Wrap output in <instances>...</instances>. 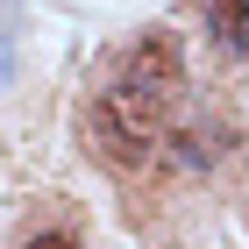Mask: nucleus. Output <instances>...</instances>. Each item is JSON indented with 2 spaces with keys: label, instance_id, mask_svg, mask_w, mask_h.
<instances>
[{
  "label": "nucleus",
  "instance_id": "f03ea898",
  "mask_svg": "<svg viewBox=\"0 0 249 249\" xmlns=\"http://www.w3.org/2000/svg\"><path fill=\"white\" fill-rule=\"evenodd\" d=\"M221 57H249V0H192Z\"/></svg>",
  "mask_w": 249,
  "mask_h": 249
},
{
  "label": "nucleus",
  "instance_id": "7ed1b4c3",
  "mask_svg": "<svg viewBox=\"0 0 249 249\" xmlns=\"http://www.w3.org/2000/svg\"><path fill=\"white\" fill-rule=\"evenodd\" d=\"M15 78V29H0V86Z\"/></svg>",
  "mask_w": 249,
  "mask_h": 249
},
{
  "label": "nucleus",
  "instance_id": "f257e3e1",
  "mask_svg": "<svg viewBox=\"0 0 249 249\" xmlns=\"http://www.w3.org/2000/svg\"><path fill=\"white\" fill-rule=\"evenodd\" d=\"M178 100H185V50L171 29H150L142 43H128V57L100 86L93 114H86V150H100L114 171L150 164L171 135Z\"/></svg>",
  "mask_w": 249,
  "mask_h": 249
}]
</instances>
